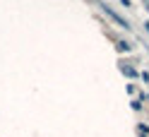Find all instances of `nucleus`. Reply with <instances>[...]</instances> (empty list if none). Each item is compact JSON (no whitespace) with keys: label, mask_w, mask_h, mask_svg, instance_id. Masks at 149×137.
Listing matches in <instances>:
<instances>
[{"label":"nucleus","mask_w":149,"mask_h":137,"mask_svg":"<svg viewBox=\"0 0 149 137\" xmlns=\"http://www.w3.org/2000/svg\"><path fill=\"white\" fill-rule=\"evenodd\" d=\"M101 10H104V12L108 15V17H113V19L118 22V26H123V29H130V26H127V22L123 19V17H118V15H116L113 10H111V7H108V5H104V3H101Z\"/></svg>","instance_id":"f257e3e1"},{"label":"nucleus","mask_w":149,"mask_h":137,"mask_svg":"<svg viewBox=\"0 0 149 137\" xmlns=\"http://www.w3.org/2000/svg\"><path fill=\"white\" fill-rule=\"evenodd\" d=\"M116 46H118V51H123V53H127V51H130V43H125V41H118Z\"/></svg>","instance_id":"f03ea898"}]
</instances>
